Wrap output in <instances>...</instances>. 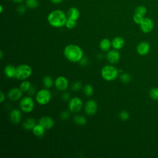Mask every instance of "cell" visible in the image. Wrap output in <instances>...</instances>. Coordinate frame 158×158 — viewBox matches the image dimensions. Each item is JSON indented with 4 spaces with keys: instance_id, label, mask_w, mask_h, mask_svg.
<instances>
[{
    "instance_id": "cell-10",
    "label": "cell",
    "mask_w": 158,
    "mask_h": 158,
    "mask_svg": "<svg viewBox=\"0 0 158 158\" xmlns=\"http://www.w3.org/2000/svg\"><path fill=\"white\" fill-rule=\"evenodd\" d=\"M139 25L141 31L145 33H148L152 30L154 28V22L150 18L146 17L144 18L143 22Z\"/></svg>"
},
{
    "instance_id": "cell-42",
    "label": "cell",
    "mask_w": 158,
    "mask_h": 158,
    "mask_svg": "<svg viewBox=\"0 0 158 158\" xmlns=\"http://www.w3.org/2000/svg\"><path fill=\"white\" fill-rule=\"evenodd\" d=\"M2 56H3V53H2V51L1 50V51H0V58H1V59H2Z\"/></svg>"
},
{
    "instance_id": "cell-17",
    "label": "cell",
    "mask_w": 158,
    "mask_h": 158,
    "mask_svg": "<svg viewBox=\"0 0 158 158\" xmlns=\"http://www.w3.org/2000/svg\"><path fill=\"white\" fill-rule=\"evenodd\" d=\"M67 17L68 19L77 21L80 17V11L77 7H70L67 12Z\"/></svg>"
},
{
    "instance_id": "cell-37",
    "label": "cell",
    "mask_w": 158,
    "mask_h": 158,
    "mask_svg": "<svg viewBox=\"0 0 158 158\" xmlns=\"http://www.w3.org/2000/svg\"><path fill=\"white\" fill-rule=\"evenodd\" d=\"M81 65H85L86 64H87L88 63V59L85 57H83L81 60L80 61Z\"/></svg>"
},
{
    "instance_id": "cell-14",
    "label": "cell",
    "mask_w": 158,
    "mask_h": 158,
    "mask_svg": "<svg viewBox=\"0 0 158 158\" xmlns=\"http://www.w3.org/2000/svg\"><path fill=\"white\" fill-rule=\"evenodd\" d=\"M39 123L42 125L45 130H49L54 125V121L51 117L44 116L40 119Z\"/></svg>"
},
{
    "instance_id": "cell-24",
    "label": "cell",
    "mask_w": 158,
    "mask_h": 158,
    "mask_svg": "<svg viewBox=\"0 0 158 158\" xmlns=\"http://www.w3.org/2000/svg\"><path fill=\"white\" fill-rule=\"evenodd\" d=\"M83 91V93H84L85 95L87 97L91 96L93 95V91H94L93 88L90 84H86L84 86Z\"/></svg>"
},
{
    "instance_id": "cell-38",
    "label": "cell",
    "mask_w": 158,
    "mask_h": 158,
    "mask_svg": "<svg viewBox=\"0 0 158 158\" xmlns=\"http://www.w3.org/2000/svg\"><path fill=\"white\" fill-rule=\"evenodd\" d=\"M5 94L4 93L2 92V91H1L0 92V102H3L5 100Z\"/></svg>"
},
{
    "instance_id": "cell-2",
    "label": "cell",
    "mask_w": 158,
    "mask_h": 158,
    "mask_svg": "<svg viewBox=\"0 0 158 158\" xmlns=\"http://www.w3.org/2000/svg\"><path fill=\"white\" fill-rule=\"evenodd\" d=\"M67 20V15L62 10L56 9L52 10L48 15L49 24L55 28L62 27L65 25Z\"/></svg>"
},
{
    "instance_id": "cell-31",
    "label": "cell",
    "mask_w": 158,
    "mask_h": 158,
    "mask_svg": "<svg viewBox=\"0 0 158 158\" xmlns=\"http://www.w3.org/2000/svg\"><path fill=\"white\" fill-rule=\"evenodd\" d=\"M118 116H119V118L123 121L127 120L130 117V115L128 112L125 110H122L121 112H120L118 114Z\"/></svg>"
},
{
    "instance_id": "cell-34",
    "label": "cell",
    "mask_w": 158,
    "mask_h": 158,
    "mask_svg": "<svg viewBox=\"0 0 158 158\" xmlns=\"http://www.w3.org/2000/svg\"><path fill=\"white\" fill-rule=\"evenodd\" d=\"M70 116V114H69V112H67V111H64L61 113L60 114V117L62 118V119L63 120H67L69 118Z\"/></svg>"
},
{
    "instance_id": "cell-43",
    "label": "cell",
    "mask_w": 158,
    "mask_h": 158,
    "mask_svg": "<svg viewBox=\"0 0 158 158\" xmlns=\"http://www.w3.org/2000/svg\"><path fill=\"white\" fill-rule=\"evenodd\" d=\"M3 11V7L2 5L0 6V13H2Z\"/></svg>"
},
{
    "instance_id": "cell-23",
    "label": "cell",
    "mask_w": 158,
    "mask_h": 158,
    "mask_svg": "<svg viewBox=\"0 0 158 158\" xmlns=\"http://www.w3.org/2000/svg\"><path fill=\"white\" fill-rule=\"evenodd\" d=\"M31 87V82L28 80H23V81L20 83V89L23 91V92H27L28 91L30 88Z\"/></svg>"
},
{
    "instance_id": "cell-7",
    "label": "cell",
    "mask_w": 158,
    "mask_h": 158,
    "mask_svg": "<svg viewBox=\"0 0 158 158\" xmlns=\"http://www.w3.org/2000/svg\"><path fill=\"white\" fill-rule=\"evenodd\" d=\"M83 106V101L80 98L73 97L69 100L68 107L71 112L77 114L81 110Z\"/></svg>"
},
{
    "instance_id": "cell-21",
    "label": "cell",
    "mask_w": 158,
    "mask_h": 158,
    "mask_svg": "<svg viewBox=\"0 0 158 158\" xmlns=\"http://www.w3.org/2000/svg\"><path fill=\"white\" fill-rule=\"evenodd\" d=\"M45 128L40 123L36 124L32 130L33 133L36 136H41L44 135Z\"/></svg>"
},
{
    "instance_id": "cell-32",
    "label": "cell",
    "mask_w": 158,
    "mask_h": 158,
    "mask_svg": "<svg viewBox=\"0 0 158 158\" xmlns=\"http://www.w3.org/2000/svg\"><path fill=\"white\" fill-rule=\"evenodd\" d=\"M76 21L75 20H70V19H68L65 23V26L68 28V29H72L74 27H75L76 26Z\"/></svg>"
},
{
    "instance_id": "cell-35",
    "label": "cell",
    "mask_w": 158,
    "mask_h": 158,
    "mask_svg": "<svg viewBox=\"0 0 158 158\" xmlns=\"http://www.w3.org/2000/svg\"><path fill=\"white\" fill-rule=\"evenodd\" d=\"M17 12L19 14H23L25 12V7L23 5H20L17 7Z\"/></svg>"
},
{
    "instance_id": "cell-30",
    "label": "cell",
    "mask_w": 158,
    "mask_h": 158,
    "mask_svg": "<svg viewBox=\"0 0 158 158\" xmlns=\"http://www.w3.org/2000/svg\"><path fill=\"white\" fill-rule=\"evenodd\" d=\"M133 21L135 23L140 25L141 23L143 22V20L144 19V17H143V15H141L140 14H135V15H133Z\"/></svg>"
},
{
    "instance_id": "cell-13",
    "label": "cell",
    "mask_w": 158,
    "mask_h": 158,
    "mask_svg": "<svg viewBox=\"0 0 158 158\" xmlns=\"http://www.w3.org/2000/svg\"><path fill=\"white\" fill-rule=\"evenodd\" d=\"M150 51V45L146 41L140 42L137 47L136 51L140 56H146L147 55Z\"/></svg>"
},
{
    "instance_id": "cell-26",
    "label": "cell",
    "mask_w": 158,
    "mask_h": 158,
    "mask_svg": "<svg viewBox=\"0 0 158 158\" xmlns=\"http://www.w3.org/2000/svg\"><path fill=\"white\" fill-rule=\"evenodd\" d=\"M43 83L46 88H49L53 85L54 81L51 77L45 76L43 79Z\"/></svg>"
},
{
    "instance_id": "cell-4",
    "label": "cell",
    "mask_w": 158,
    "mask_h": 158,
    "mask_svg": "<svg viewBox=\"0 0 158 158\" xmlns=\"http://www.w3.org/2000/svg\"><path fill=\"white\" fill-rule=\"evenodd\" d=\"M32 73V69L28 64H20L16 67L15 78L23 81L29 78Z\"/></svg>"
},
{
    "instance_id": "cell-11",
    "label": "cell",
    "mask_w": 158,
    "mask_h": 158,
    "mask_svg": "<svg viewBox=\"0 0 158 158\" xmlns=\"http://www.w3.org/2000/svg\"><path fill=\"white\" fill-rule=\"evenodd\" d=\"M23 94V91L20 88H13L10 89L7 93V98L10 101H17L19 100Z\"/></svg>"
},
{
    "instance_id": "cell-1",
    "label": "cell",
    "mask_w": 158,
    "mask_h": 158,
    "mask_svg": "<svg viewBox=\"0 0 158 158\" xmlns=\"http://www.w3.org/2000/svg\"><path fill=\"white\" fill-rule=\"evenodd\" d=\"M64 55L68 60L72 62H78L83 57V51L79 46L70 44L64 48Z\"/></svg>"
},
{
    "instance_id": "cell-5",
    "label": "cell",
    "mask_w": 158,
    "mask_h": 158,
    "mask_svg": "<svg viewBox=\"0 0 158 158\" xmlns=\"http://www.w3.org/2000/svg\"><path fill=\"white\" fill-rule=\"evenodd\" d=\"M35 99L39 104L46 105L51 99V93L48 89H41L36 93Z\"/></svg>"
},
{
    "instance_id": "cell-12",
    "label": "cell",
    "mask_w": 158,
    "mask_h": 158,
    "mask_svg": "<svg viewBox=\"0 0 158 158\" xmlns=\"http://www.w3.org/2000/svg\"><path fill=\"white\" fill-rule=\"evenodd\" d=\"M107 60L109 63L114 64L117 63L120 58V55L119 52L117 49H111L107 51L106 54Z\"/></svg>"
},
{
    "instance_id": "cell-8",
    "label": "cell",
    "mask_w": 158,
    "mask_h": 158,
    "mask_svg": "<svg viewBox=\"0 0 158 158\" xmlns=\"http://www.w3.org/2000/svg\"><path fill=\"white\" fill-rule=\"evenodd\" d=\"M98 110V103L93 99L88 100L85 105V112L89 116L94 115Z\"/></svg>"
},
{
    "instance_id": "cell-20",
    "label": "cell",
    "mask_w": 158,
    "mask_h": 158,
    "mask_svg": "<svg viewBox=\"0 0 158 158\" xmlns=\"http://www.w3.org/2000/svg\"><path fill=\"white\" fill-rule=\"evenodd\" d=\"M99 48L101 51L106 52L110 50V47L112 46L111 41L108 38H103L99 43Z\"/></svg>"
},
{
    "instance_id": "cell-25",
    "label": "cell",
    "mask_w": 158,
    "mask_h": 158,
    "mask_svg": "<svg viewBox=\"0 0 158 158\" xmlns=\"http://www.w3.org/2000/svg\"><path fill=\"white\" fill-rule=\"evenodd\" d=\"M25 6L29 9H36L39 6V2L38 0H26Z\"/></svg>"
},
{
    "instance_id": "cell-6",
    "label": "cell",
    "mask_w": 158,
    "mask_h": 158,
    "mask_svg": "<svg viewBox=\"0 0 158 158\" xmlns=\"http://www.w3.org/2000/svg\"><path fill=\"white\" fill-rule=\"evenodd\" d=\"M19 106L22 111L25 113H30L34 109L35 102L31 97L25 96L20 99Z\"/></svg>"
},
{
    "instance_id": "cell-3",
    "label": "cell",
    "mask_w": 158,
    "mask_h": 158,
    "mask_svg": "<svg viewBox=\"0 0 158 158\" xmlns=\"http://www.w3.org/2000/svg\"><path fill=\"white\" fill-rule=\"evenodd\" d=\"M118 73L119 70L112 65H104L101 71L102 78L108 81L115 80L118 77Z\"/></svg>"
},
{
    "instance_id": "cell-9",
    "label": "cell",
    "mask_w": 158,
    "mask_h": 158,
    "mask_svg": "<svg viewBox=\"0 0 158 158\" xmlns=\"http://www.w3.org/2000/svg\"><path fill=\"white\" fill-rule=\"evenodd\" d=\"M54 85L58 90L65 91L69 86V81L66 77L64 76H59L56 78Z\"/></svg>"
},
{
    "instance_id": "cell-28",
    "label": "cell",
    "mask_w": 158,
    "mask_h": 158,
    "mask_svg": "<svg viewBox=\"0 0 158 158\" xmlns=\"http://www.w3.org/2000/svg\"><path fill=\"white\" fill-rule=\"evenodd\" d=\"M150 97L156 101H158V88H152L149 91Z\"/></svg>"
},
{
    "instance_id": "cell-15",
    "label": "cell",
    "mask_w": 158,
    "mask_h": 158,
    "mask_svg": "<svg viewBox=\"0 0 158 158\" xmlns=\"http://www.w3.org/2000/svg\"><path fill=\"white\" fill-rule=\"evenodd\" d=\"M22 119V112L18 109H13L10 113V121L14 123H19Z\"/></svg>"
},
{
    "instance_id": "cell-29",
    "label": "cell",
    "mask_w": 158,
    "mask_h": 158,
    "mask_svg": "<svg viewBox=\"0 0 158 158\" xmlns=\"http://www.w3.org/2000/svg\"><path fill=\"white\" fill-rule=\"evenodd\" d=\"M135 14H138L141 15H144L147 12V9L144 6H139L135 9Z\"/></svg>"
},
{
    "instance_id": "cell-41",
    "label": "cell",
    "mask_w": 158,
    "mask_h": 158,
    "mask_svg": "<svg viewBox=\"0 0 158 158\" xmlns=\"http://www.w3.org/2000/svg\"><path fill=\"white\" fill-rule=\"evenodd\" d=\"M12 1L16 3H21V2H23L25 0H12Z\"/></svg>"
},
{
    "instance_id": "cell-19",
    "label": "cell",
    "mask_w": 158,
    "mask_h": 158,
    "mask_svg": "<svg viewBox=\"0 0 158 158\" xmlns=\"http://www.w3.org/2000/svg\"><path fill=\"white\" fill-rule=\"evenodd\" d=\"M36 120L32 117H28L23 122V127L25 130H32L36 125Z\"/></svg>"
},
{
    "instance_id": "cell-40",
    "label": "cell",
    "mask_w": 158,
    "mask_h": 158,
    "mask_svg": "<svg viewBox=\"0 0 158 158\" xmlns=\"http://www.w3.org/2000/svg\"><path fill=\"white\" fill-rule=\"evenodd\" d=\"M51 1L52 3L55 4H60V2H62L63 1V0H50Z\"/></svg>"
},
{
    "instance_id": "cell-39",
    "label": "cell",
    "mask_w": 158,
    "mask_h": 158,
    "mask_svg": "<svg viewBox=\"0 0 158 158\" xmlns=\"http://www.w3.org/2000/svg\"><path fill=\"white\" fill-rule=\"evenodd\" d=\"M35 89H34V88H33V86H31V87L30 88V89H29L27 92L29 93V94L33 95V94L35 93Z\"/></svg>"
},
{
    "instance_id": "cell-33",
    "label": "cell",
    "mask_w": 158,
    "mask_h": 158,
    "mask_svg": "<svg viewBox=\"0 0 158 158\" xmlns=\"http://www.w3.org/2000/svg\"><path fill=\"white\" fill-rule=\"evenodd\" d=\"M82 85L80 81H76L74 83H73L72 86V89L74 91H77L80 90V89L81 88Z\"/></svg>"
},
{
    "instance_id": "cell-22",
    "label": "cell",
    "mask_w": 158,
    "mask_h": 158,
    "mask_svg": "<svg viewBox=\"0 0 158 158\" xmlns=\"http://www.w3.org/2000/svg\"><path fill=\"white\" fill-rule=\"evenodd\" d=\"M73 121L75 124L78 125H85L86 123V118L80 115H76L73 117Z\"/></svg>"
},
{
    "instance_id": "cell-18",
    "label": "cell",
    "mask_w": 158,
    "mask_h": 158,
    "mask_svg": "<svg viewBox=\"0 0 158 158\" xmlns=\"http://www.w3.org/2000/svg\"><path fill=\"white\" fill-rule=\"evenodd\" d=\"M5 75L9 78H15L16 73V67L11 64L7 65L4 70Z\"/></svg>"
},
{
    "instance_id": "cell-16",
    "label": "cell",
    "mask_w": 158,
    "mask_h": 158,
    "mask_svg": "<svg viewBox=\"0 0 158 158\" xmlns=\"http://www.w3.org/2000/svg\"><path fill=\"white\" fill-rule=\"evenodd\" d=\"M112 47L114 49H122L125 45V40L121 36H116L111 41Z\"/></svg>"
},
{
    "instance_id": "cell-27",
    "label": "cell",
    "mask_w": 158,
    "mask_h": 158,
    "mask_svg": "<svg viewBox=\"0 0 158 158\" xmlns=\"http://www.w3.org/2000/svg\"><path fill=\"white\" fill-rule=\"evenodd\" d=\"M120 81L125 84H127L130 81L131 77L130 75L128 73H122L120 77Z\"/></svg>"
},
{
    "instance_id": "cell-36",
    "label": "cell",
    "mask_w": 158,
    "mask_h": 158,
    "mask_svg": "<svg viewBox=\"0 0 158 158\" xmlns=\"http://www.w3.org/2000/svg\"><path fill=\"white\" fill-rule=\"evenodd\" d=\"M62 98L63 100H65V101H67L70 98V95L68 93H64L62 96Z\"/></svg>"
}]
</instances>
